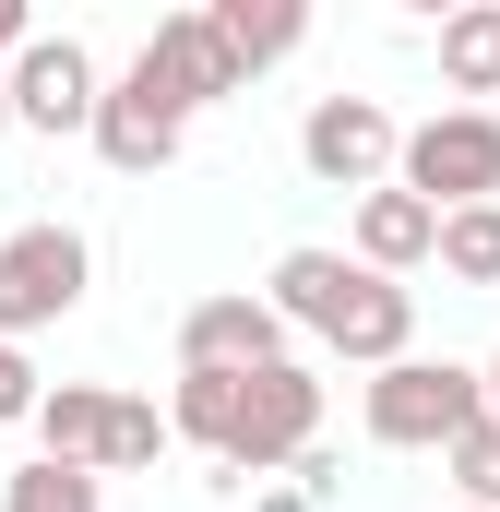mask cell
<instances>
[{"label": "cell", "instance_id": "cell-1", "mask_svg": "<svg viewBox=\"0 0 500 512\" xmlns=\"http://www.w3.org/2000/svg\"><path fill=\"white\" fill-rule=\"evenodd\" d=\"M179 429L143 405V393H108V382H48L36 405V453L48 465H84V477H131V465H155Z\"/></svg>", "mask_w": 500, "mask_h": 512}, {"label": "cell", "instance_id": "cell-2", "mask_svg": "<svg viewBox=\"0 0 500 512\" xmlns=\"http://www.w3.org/2000/svg\"><path fill=\"white\" fill-rule=\"evenodd\" d=\"M358 417H370L381 453H453V441L489 417V370H465V358H405V370L358 382Z\"/></svg>", "mask_w": 500, "mask_h": 512}, {"label": "cell", "instance_id": "cell-3", "mask_svg": "<svg viewBox=\"0 0 500 512\" xmlns=\"http://www.w3.org/2000/svg\"><path fill=\"white\" fill-rule=\"evenodd\" d=\"M84 286H96L84 227H60V215H36V227H0V346H24V334L72 322V310H84Z\"/></svg>", "mask_w": 500, "mask_h": 512}, {"label": "cell", "instance_id": "cell-4", "mask_svg": "<svg viewBox=\"0 0 500 512\" xmlns=\"http://www.w3.org/2000/svg\"><path fill=\"white\" fill-rule=\"evenodd\" d=\"M322 453V370H250V417H239V453L215 465V489H274Z\"/></svg>", "mask_w": 500, "mask_h": 512}, {"label": "cell", "instance_id": "cell-5", "mask_svg": "<svg viewBox=\"0 0 500 512\" xmlns=\"http://www.w3.org/2000/svg\"><path fill=\"white\" fill-rule=\"evenodd\" d=\"M429 215H465V203H500V108H441V120L405 131V167H393Z\"/></svg>", "mask_w": 500, "mask_h": 512}, {"label": "cell", "instance_id": "cell-6", "mask_svg": "<svg viewBox=\"0 0 500 512\" xmlns=\"http://www.w3.org/2000/svg\"><path fill=\"white\" fill-rule=\"evenodd\" d=\"M298 167L322 179V191H393V167H405V120L381 108V96H310V120H298Z\"/></svg>", "mask_w": 500, "mask_h": 512}, {"label": "cell", "instance_id": "cell-7", "mask_svg": "<svg viewBox=\"0 0 500 512\" xmlns=\"http://www.w3.org/2000/svg\"><path fill=\"white\" fill-rule=\"evenodd\" d=\"M96 108H108V72H96L84 36H36V48L12 60V120L24 131H48V143L84 131V143H96Z\"/></svg>", "mask_w": 500, "mask_h": 512}, {"label": "cell", "instance_id": "cell-8", "mask_svg": "<svg viewBox=\"0 0 500 512\" xmlns=\"http://www.w3.org/2000/svg\"><path fill=\"white\" fill-rule=\"evenodd\" d=\"M179 370H286V310L250 298V286L191 298L179 310Z\"/></svg>", "mask_w": 500, "mask_h": 512}, {"label": "cell", "instance_id": "cell-9", "mask_svg": "<svg viewBox=\"0 0 500 512\" xmlns=\"http://www.w3.org/2000/svg\"><path fill=\"white\" fill-rule=\"evenodd\" d=\"M131 60L155 72V96H167L179 120H203L215 96H239V60H227V36H215V12H155V36H143Z\"/></svg>", "mask_w": 500, "mask_h": 512}, {"label": "cell", "instance_id": "cell-10", "mask_svg": "<svg viewBox=\"0 0 500 512\" xmlns=\"http://www.w3.org/2000/svg\"><path fill=\"white\" fill-rule=\"evenodd\" d=\"M179 143H191V120L155 96V72L131 60L120 84H108V108H96V155L120 167V179H155V167H179Z\"/></svg>", "mask_w": 500, "mask_h": 512}, {"label": "cell", "instance_id": "cell-11", "mask_svg": "<svg viewBox=\"0 0 500 512\" xmlns=\"http://www.w3.org/2000/svg\"><path fill=\"white\" fill-rule=\"evenodd\" d=\"M322 346H334L346 370H370V382H381V370H405V358H417V286L358 274V298H346V322H334Z\"/></svg>", "mask_w": 500, "mask_h": 512}, {"label": "cell", "instance_id": "cell-12", "mask_svg": "<svg viewBox=\"0 0 500 512\" xmlns=\"http://www.w3.org/2000/svg\"><path fill=\"white\" fill-rule=\"evenodd\" d=\"M358 274H370L358 251H286L262 298L286 310V334H334V322H346V298H358Z\"/></svg>", "mask_w": 500, "mask_h": 512}, {"label": "cell", "instance_id": "cell-13", "mask_svg": "<svg viewBox=\"0 0 500 512\" xmlns=\"http://www.w3.org/2000/svg\"><path fill=\"white\" fill-rule=\"evenodd\" d=\"M358 262L405 286L417 262H441V215H429V203H417L405 179H393V191H370V203H358Z\"/></svg>", "mask_w": 500, "mask_h": 512}, {"label": "cell", "instance_id": "cell-14", "mask_svg": "<svg viewBox=\"0 0 500 512\" xmlns=\"http://www.w3.org/2000/svg\"><path fill=\"white\" fill-rule=\"evenodd\" d=\"M239 417H250V370H179V393H167V429L191 441V453H239Z\"/></svg>", "mask_w": 500, "mask_h": 512}, {"label": "cell", "instance_id": "cell-15", "mask_svg": "<svg viewBox=\"0 0 500 512\" xmlns=\"http://www.w3.org/2000/svg\"><path fill=\"white\" fill-rule=\"evenodd\" d=\"M203 12H215V36H227L239 84H250V72H274V60L310 36V12H298V0H203Z\"/></svg>", "mask_w": 500, "mask_h": 512}, {"label": "cell", "instance_id": "cell-16", "mask_svg": "<svg viewBox=\"0 0 500 512\" xmlns=\"http://www.w3.org/2000/svg\"><path fill=\"white\" fill-rule=\"evenodd\" d=\"M441 84L453 96H500V0H465L441 24Z\"/></svg>", "mask_w": 500, "mask_h": 512}, {"label": "cell", "instance_id": "cell-17", "mask_svg": "<svg viewBox=\"0 0 500 512\" xmlns=\"http://www.w3.org/2000/svg\"><path fill=\"white\" fill-rule=\"evenodd\" d=\"M0 512H108V489H96L84 465H48V453H36V465L0 477Z\"/></svg>", "mask_w": 500, "mask_h": 512}, {"label": "cell", "instance_id": "cell-18", "mask_svg": "<svg viewBox=\"0 0 500 512\" xmlns=\"http://www.w3.org/2000/svg\"><path fill=\"white\" fill-rule=\"evenodd\" d=\"M441 274H453V286H500V203L441 215Z\"/></svg>", "mask_w": 500, "mask_h": 512}, {"label": "cell", "instance_id": "cell-19", "mask_svg": "<svg viewBox=\"0 0 500 512\" xmlns=\"http://www.w3.org/2000/svg\"><path fill=\"white\" fill-rule=\"evenodd\" d=\"M441 465H453V489H465V512H500V417H477V429H465V441H453Z\"/></svg>", "mask_w": 500, "mask_h": 512}, {"label": "cell", "instance_id": "cell-20", "mask_svg": "<svg viewBox=\"0 0 500 512\" xmlns=\"http://www.w3.org/2000/svg\"><path fill=\"white\" fill-rule=\"evenodd\" d=\"M36 405H48L36 358H24V346H0V429H36Z\"/></svg>", "mask_w": 500, "mask_h": 512}, {"label": "cell", "instance_id": "cell-21", "mask_svg": "<svg viewBox=\"0 0 500 512\" xmlns=\"http://www.w3.org/2000/svg\"><path fill=\"white\" fill-rule=\"evenodd\" d=\"M24 48H36V12H24V0H0V60H24Z\"/></svg>", "mask_w": 500, "mask_h": 512}, {"label": "cell", "instance_id": "cell-22", "mask_svg": "<svg viewBox=\"0 0 500 512\" xmlns=\"http://www.w3.org/2000/svg\"><path fill=\"white\" fill-rule=\"evenodd\" d=\"M250 512H322L310 489H250Z\"/></svg>", "mask_w": 500, "mask_h": 512}, {"label": "cell", "instance_id": "cell-23", "mask_svg": "<svg viewBox=\"0 0 500 512\" xmlns=\"http://www.w3.org/2000/svg\"><path fill=\"white\" fill-rule=\"evenodd\" d=\"M0 131H24V120H12V60H0Z\"/></svg>", "mask_w": 500, "mask_h": 512}, {"label": "cell", "instance_id": "cell-24", "mask_svg": "<svg viewBox=\"0 0 500 512\" xmlns=\"http://www.w3.org/2000/svg\"><path fill=\"white\" fill-rule=\"evenodd\" d=\"M489 417H500V358H489Z\"/></svg>", "mask_w": 500, "mask_h": 512}]
</instances>
